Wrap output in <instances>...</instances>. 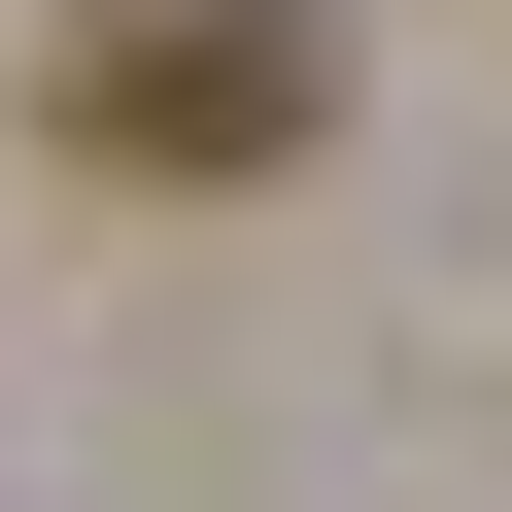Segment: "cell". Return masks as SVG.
Listing matches in <instances>:
<instances>
[{
	"label": "cell",
	"mask_w": 512,
	"mask_h": 512,
	"mask_svg": "<svg viewBox=\"0 0 512 512\" xmlns=\"http://www.w3.org/2000/svg\"><path fill=\"white\" fill-rule=\"evenodd\" d=\"M342 103V0H69V137L103 171H274Z\"/></svg>",
	"instance_id": "6da1fadb"
}]
</instances>
